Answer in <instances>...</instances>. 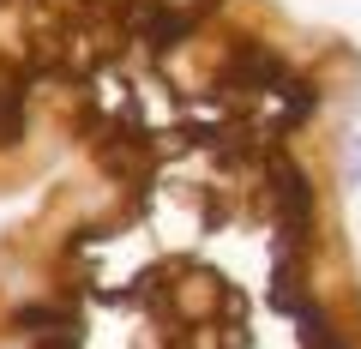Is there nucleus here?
I'll return each mask as SVG.
<instances>
[{"instance_id": "obj_2", "label": "nucleus", "mask_w": 361, "mask_h": 349, "mask_svg": "<svg viewBox=\"0 0 361 349\" xmlns=\"http://www.w3.org/2000/svg\"><path fill=\"white\" fill-rule=\"evenodd\" d=\"M229 0H0V205L37 199Z\"/></svg>"}, {"instance_id": "obj_1", "label": "nucleus", "mask_w": 361, "mask_h": 349, "mask_svg": "<svg viewBox=\"0 0 361 349\" xmlns=\"http://www.w3.org/2000/svg\"><path fill=\"white\" fill-rule=\"evenodd\" d=\"M361 49L229 0L0 223V349H361Z\"/></svg>"}]
</instances>
